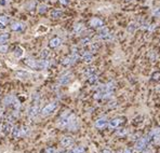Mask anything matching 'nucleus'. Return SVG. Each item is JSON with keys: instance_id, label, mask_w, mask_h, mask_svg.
<instances>
[{"instance_id": "f03ea898", "label": "nucleus", "mask_w": 160, "mask_h": 153, "mask_svg": "<svg viewBox=\"0 0 160 153\" xmlns=\"http://www.w3.org/2000/svg\"><path fill=\"white\" fill-rule=\"evenodd\" d=\"M56 108H57V103L56 101H52L49 105H47L45 108H42L41 110H40V114L42 116H48V115L52 114L54 111L56 110Z\"/></svg>"}, {"instance_id": "5701e85b", "label": "nucleus", "mask_w": 160, "mask_h": 153, "mask_svg": "<svg viewBox=\"0 0 160 153\" xmlns=\"http://www.w3.org/2000/svg\"><path fill=\"white\" fill-rule=\"evenodd\" d=\"M15 100V97L14 96H12V95H9V96H6L4 97V99H3V103L4 105H7V106H11L12 105V103Z\"/></svg>"}, {"instance_id": "c9c22d12", "label": "nucleus", "mask_w": 160, "mask_h": 153, "mask_svg": "<svg viewBox=\"0 0 160 153\" xmlns=\"http://www.w3.org/2000/svg\"><path fill=\"white\" fill-rule=\"evenodd\" d=\"M11 106H12V107H13V108H14V109H15V110H16V109H19V106H21V103H19V100H14V101H13V103H12V105H11Z\"/></svg>"}, {"instance_id": "f257e3e1", "label": "nucleus", "mask_w": 160, "mask_h": 153, "mask_svg": "<svg viewBox=\"0 0 160 153\" xmlns=\"http://www.w3.org/2000/svg\"><path fill=\"white\" fill-rule=\"evenodd\" d=\"M57 126L62 127V128H68V130H77L78 120L72 112L65 111L57 121Z\"/></svg>"}, {"instance_id": "c756f323", "label": "nucleus", "mask_w": 160, "mask_h": 153, "mask_svg": "<svg viewBox=\"0 0 160 153\" xmlns=\"http://www.w3.org/2000/svg\"><path fill=\"white\" fill-rule=\"evenodd\" d=\"M81 44H82V45L91 44V38H90V37H84V38L81 40Z\"/></svg>"}, {"instance_id": "b1692460", "label": "nucleus", "mask_w": 160, "mask_h": 153, "mask_svg": "<svg viewBox=\"0 0 160 153\" xmlns=\"http://www.w3.org/2000/svg\"><path fill=\"white\" fill-rule=\"evenodd\" d=\"M11 134H12V136H13L14 138L19 137V136H21V128H19V127H17V126H14L13 128H12Z\"/></svg>"}, {"instance_id": "6ab92c4d", "label": "nucleus", "mask_w": 160, "mask_h": 153, "mask_svg": "<svg viewBox=\"0 0 160 153\" xmlns=\"http://www.w3.org/2000/svg\"><path fill=\"white\" fill-rule=\"evenodd\" d=\"M94 73H96V68L95 67H88V68H86L83 70L84 78H89V76H92V74H94Z\"/></svg>"}, {"instance_id": "9b49d317", "label": "nucleus", "mask_w": 160, "mask_h": 153, "mask_svg": "<svg viewBox=\"0 0 160 153\" xmlns=\"http://www.w3.org/2000/svg\"><path fill=\"white\" fill-rule=\"evenodd\" d=\"M61 145L64 148H69V147H72L74 145V139L72 137H69V136H65V137L62 138Z\"/></svg>"}, {"instance_id": "dca6fc26", "label": "nucleus", "mask_w": 160, "mask_h": 153, "mask_svg": "<svg viewBox=\"0 0 160 153\" xmlns=\"http://www.w3.org/2000/svg\"><path fill=\"white\" fill-rule=\"evenodd\" d=\"M62 43V40L58 37H55V38L51 39L49 41V46L51 48V49H55V48H57L58 45H61Z\"/></svg>"}, {"instance_id": "7c9ffc66", "label": "nucleus", "mask_w": 160, "mask_h": 153, "mask_svg": "<svg viewBox=\"0 0 160 153\" xmlns=\"http://www.w3.org/2000/svg\"><path fill=\"white\" fill-rule=\"evenodd\" d=\"M128 134V130L127 128H119L118 132H117V135L118 136H126V135Z\"/></svg>"}, {"instance_id": "6e6552de", "label": "nucleus", "mask_w": 160, "mask_h": 153, "mask_svg": "<svg viewBox=\"0 0 160 153\" xmlns=\"http://www.w3.org/2000/svg\"><path fill=\"white\" fill-rule=\"evenodd\" d=\"M89 25L92 28H101L102 26H104V22L101 19H99V17H93V19H90Z\"/></svg>"}, {"instance_id": "423d86ee", "label": "nucleus", "mask_w": 160, "mask_h": 153, "mask_svg": "<svg viewBox=\"0 0 160 153\" xmlns=\"http://www.w3.org/2000/svg\"><path fill=\"white\" fill-rule=\"evenodd\" d=\"M50 63L48 59H40V61H35V66H34V70H45L49 67Z\"/></svg>"}, {"instance_id": "79ce46f5", "label": "nucleus", "mask_w": 160, "mask_h": 153, "mask_svg": "<svg viewBox=\"0 0 160 153\" xmlns=\"http://www.w3.org/2000/svg\"><path fill=\"white\" fill-rule=\"evenodd\" d=\"M8 1L9 0H0V4L1 6H6V4L8 3Z\"/></svg>"}, {"instance_id": "49530a36", "label": "nucleus", "mask_w": 160, "mask_h": 153, "mask_svg": "<svg viewBox=\"0 0 160 153\" xmlns=\"http://www.w3.org/2000/svg\"><path fill=\"white\" fill-rule=\"evenodd\" d=\"M47 1H50V0H47Z\"/></svg>"}, {"instance_id": "20e7f679", "label": "nucleus", "mask_w": 160, "mask_h": 153, "mask_svg": "<svg viewBox=\"0 0 160 153\" xmlns=\"http://www.w3.org/2000/svg\"><path fill=\"white\" fill-rule=\"evenodd\" d=\"M148 143H149V139L147 136H144V137L140 138V139L137 140L136 145H135V151H138V152L144 151V150L148 147Z\"/></svg>"}, {"instance_id": "2f4dec72", "label": "nucleus", "mask_w": 160, "mask_h": 153, "mask_svg": "<svg viewBox=\"0 0 160 153\" xmlns=\"http://www.w3.org/2000/svg\"><path fill=\"white\" fill-rule=\"evenodd\" d=\"M9 51V46L7 44H0V53H7Z\"/></svg>"}, {"instance_id": "393cba45", "label": "nucleus", "mask_w": 160, "mask_h": 153, "mask_svg": "<svg viewBox=\"0 0 160 153\" xmlns=\"http://www.w3.org/2000/svg\"><path fill=\"white\" fill-rule=\"evenodd\" d=\"M9 39H10V34H8V32H4V34H0V43H1V44L7 42Z\"/></svg>"}, {"instance_id": "f704fd0d", "label": "nucleus", "mask_w": 160, "mask_h": 153, "mask_svg": "<svg viewBox=\"0 0 160 153\" xmlns=\"http://www.w3.org/2000/svg\"><path fill=\"white\" fill-rule=\"evenodd\" d=\"M99 44H97V43H92L91 42V52H96V51H97V49H99Z\"/></svg>"}, {"instance_id": "58836bf2", "label": "nucleus", "mask_w": 160, "mask_h": 153, "mask_svg": "<svg viewBox=\"0 0 160 153\" xmlns=\"http://www.w3.org/2000/svg\"><path fill=\"white\" fill-rule=\"evenodd\" d=\"M6 27H7L6 24L2 23V22H0V30H3V29H6Z\"/></svg>"}, {"instance_id": "c03bdc74", "label": "nucleus", "mask_w": 160, "mask_h": 153, "mask_svg": "<svg viewBox=\"0 0 160 153\" xmlns=\"http://www.w3.org/2000/svg\"><path fill=\"white\" fill-rule=\"evenodd\" d=\"M123 153H132V150L131 149H126Z\"/></svg>"}, {"instance_id": "a878e982", "label": "nucleus", "mask_w": 160, "mask_h": 153, "mask_svg": "<svg viewBox=\"0 0 160 153\" xmlns=\"http://www.w3.org/2000/svg\"><path fill=\"white\" fill-rule=\"evenodd\" d=\"M84 152V147L83 145H78L76 148H74L69 151L68 153H83Z\"/></svg>"}, {"instance_id": "c85d7f7f", "label": "nucleus", "mask_w": 160, "mask_h": 153, "mask_svg": "<svg viewBox=\"0 0 160 153\" xmlns=\"http://www.w3.org/2000/svg\"><path fill=\"white\" fill-rule=\"evenodd\" d=\"M48 11V7H47L46 4H39L38 6V12L39 14H45L46 12Z\"/></svg>"}, {"instance_id": "4c0bfd02", "label": "nucleus", "mask_w": 160, "mask_h": 153, "mask_svg": "<svg viewBox=\"0 0 160 153\" xmlns=\"http://www.w3.org/2000/svg\"><path fill=\"white\" fill-rule=\"evenodd\" d=\"M160 72H155L152 74V80H159Z\"/></svg>"}, {"instance_id": "f8f14e48", "label": "nucleus", "mask_w": 160, "mask_h": 153, "mask_svg": "<svg viewBox=\"0 0 160 153\" xmlns=\"http://www.w3.org/2000/svg\"><path fill=\"white\" fill-rule=\"evenodd\" d=\"M123 122L121 119H119V118H115V119L111 120L109 122H108V127L109 128H117V127H119L120 125H121V123Z\"/></svg>"}, {"instance_id": "7ed1b4c3", "label": "nucleus", "mask_w": 160, "mask_h": 153, "mask_svg": "<svg viewBox=\"0 0 160 153\" xmlns=\"http://www.w3.org/2000/svg\"><path fill=\"white\" fill-rule=\"evenodd\" d=\"M78 58H79V55H78V53H77V51H74L72 55L66 56V57H64L63 59H62L61 64H62V66H64V67H68V66L72 65Z\"/></svg>"}, {"instance_id": "aec40b11", "label": "nucleus", "mask_w": 160, "mask_h": 153, "mask_svg": "<svg viewBox=\"0 0 160 153\" xmlns=\"http://www.w3.org/2000/svg\"><path fill=\"white\" fill-rule=\"evenodd\" d=\"M82 61H84V63H91L92 61H93V54L91 53V52H84L83 54H82Z\"/></svg>"}, {"instance_id": "37998d69", "label": "nucleus", "mask_w": 160, "mask_h": 153, "mask_svg": "<svg viewBox=\"0 0 160 153\" xmlns=\"http://www.w3.org/2000/svg\"><path fill=\"white\" fill-rule=\"evenodd\" d=\"M102 153H113L109 149H104L103 151H102Z\"/></svg>"}, {"instance_id": "a211bd4d", "label": "nucleus", "mask_w": 160, "mask_h": 153, "mask_svg": "<svg viewBox=\"0 0 160 153\" xmlns=\"http://www.w3.org/2000/svg\"><path fill=\"white\" fill-rule=\"evenodd\" d=\"M84 30V25L82 23H78L76 25H74V28H72V32L74 34H81L82 31Z\"/></svg>"}, {"instance_id": "39448f33", "label": "nucleus", "mask_w": 160, "mask_h": 153, "mask_svg": "<svg viewBox=\"0 0 160 153\" xmlns=\"http://www.w3.org/2000/svg\"><path fill=\"white\" fill-rule=\"evenodd\" d=\"M97 34L101 39L103 40H108V39L111 38V32L109 30V28L106 26H102L101 28H99V31H97Z\"/></svg>"}, {"instance_id": "4468645a", "label": "nucleus", "mask_w": 160, "mask_h": 153, "mask_svg": "<svg viewBox=\"0 0 160 153\" xmlns=\"http://www.w3.org/2000/svg\"><path fill=\"white\" fill-rule=\"evenodd\" d=\"M15 76H16V78H19V79L26 80V79H28L31 74L29 72H27V71H24V70H19V71H15Z\"/></svg>"}, {"instance_id": "72a5a7b5", "label": "nucleus", "mask_w": 160, "mask_h": 153, "mask_svg": "<svg viewBox=\"0 0 160 153\" xmlns=\"http://www.w3.org/2000/svg\"><path fill=\"white\" fill-rule=\"evenodd\" d=\"M148 57H149V59H150V61H156V58H157V55H156V53H155L154 51H152V52H149V53H148Z\"/></svg>"}, {"instance_id": "1a4fd4ad", "label": "nucleus", "mask_w": 160, "mask_h": 153, "mask_svg": "<svg viewBox=\"0 0 160 153\" xmlns=\"http://www.w3.org/2000/svg\"><path fill=\"white\" fill-rule=\"evenodd\" d=\"M39 111H40L39 103H34V105L28 109V115H29L31 118H35V116L39 113Z\"/></svg>"}, {"instance_id": "ddd939ff", "label": "nucleus", "mask_w": 160, "mask_h": 153, "mask_svg": "<svg viewBox=\"0 0 160 153\" xmlns=\"http://www.w3.org/2000/svg\"><path fill=\"white\" fill-rule=\"evenodd\" d=\"M140 28V23L138 22H131L127 27V31L129 34H133L134 31H136Z\"/></svg>"}, {"instance_id": "cd10ccee", "label": "nucleus", "mask_w": 160, "mask_h": 153, "mask_svg": "<svg viewBox=\"0 0 160 153\" xmlns=\"http://www.w3.org/2000/svg\"><path fill=\"white\" fill-rule=\"evenodd\" d=\"M23 53H24L23 49H22L21 46H17V48L15 49V51H14V56L17 57V58H19L22 55H23Z\"/></svg>"}, {"instance_id": "a18cd8bd", "label": "nucleus", "mask_w": 160, "mask_h": 153, "mask_svg": "<svg viewBox=\"0 0 160 153\" xmlns=\"http://www.w3.org/2000/svg\"><path fill=\"white\" fill-rule=\"evenodd\" d=\"M7 153H15V152H7Z\"/></svg>"}, {"instance_id": "412c9836", "label": "nucleus", "mask_w": 160, "mask_h": 153, "mask_svg": "<svg viewBox=\"0 0 160 153\" xmlns=\"http://www.w3.org/2000/svg\"><path fill=\"white\" fill-rule=\"evenodd\" d=\"M62 16H63V12H62L61 10H52L51 13H50V17L54 19H61Z\"/></svg>"}, {"instance_id": "0eeeda50", "label": "nucleus", "mask_w": 160, "mask_h": 153, "mask_svg": "<svg viewBox=\"0 0 160 153\" xmlns=\"http://www.w3.org/2000/svg\"><path fill=\"white\" fill-rule=\"evenodd\" d=\"M72 74L70 72H67L65 73V74H63V76L58 79V84L60 85H67L72 81Z\"/></svg>"}, {"instance_id": "9d476101", "label": "nucleus", "mask_w": 160, "mask_h": 153, "mask_svg": "<svg viewBox=\"0 0 160 153\" xmlns=\"http://www.w3.org/2000/svg\"><path fill=\"white\" fill-rule=\"evenodd\" d=\"M26 28V25L21 22H15V23H12L11 24V29L13 31H24Z\"/></svg>"}, {"instance_id": "de8ad7c7", "label": "nucleus", "mask_w": 160, "mask_h": 153, "mask_svg": "<svg viewBox=\"0 0 160 153\" xmlns=\"http://www.w3.org/2000/svg\"><path fill=\"white\" fill-rule=\"evenodd\" d=\"M159 145H160V141H159Z\"/></svg>"}, {"instance_id": "4be33fe9", "label": "nucleus", "mask_w": 160, "mask_h": 153, "mask_svg": "<svg viewBox=\"0 0 160 153\" xmlns=\"http://www.w3.org/2000/svg\"><path fill=\"white\" fill-rule=\"evenodd\" d=\"M97 79H99V76H97V73H94V74H92V76H90L89 78H87V81H88L89 84H95L96 82H97Z\"/></svg>"}, {"instance_id": "473e14b6", "label": "nucleus", "mask_w": 160, "mask_h": 153, "mask_svg": "<svg viewBox=\"0 0 160 153\" xmlns=\"http://www.w3.org/2000/svg\"><path fill=\"white\" fill-rule=\"evenodd\" d=\"M35 7H36V1H35V0H33V1L28 2V3L26 4V9H27V10H33Z\"/></svg>"}, {"instance_id": "a19ab883", "label": "nucleus", "mask_w": 160, "mask_h": 153, "mask_svg": "<svg viewBox=\"0 0 160 153\" xmlns=\"http://www.w3.org/2000/svg\"><path fill=\"white\" fill-rule=\"evenodd\" d=\"M47 153H55V150L53 148H48L47 149Z\"/></svg>"}, {"instance_id": "ea45409f", "label": "nucleus", "mask_w": 160, "mask_h": 153, "mask_svg": "<svg viewBox=\"0 0 160 153\" xmlns=\"http://www.w3.org/2000/svg\"><path fill=\"white\" fill-rule=\"evenodd\" d=\"M58 1H60L62 4H64V6H67L69 2V0H58Z\"/></svg>"}, {"instance_id": "bb28decb", "label": "nucleus", "mask_w": 160, "mask_h": 153, "mask_svg": "<svg viewBox=\"0 0 160 153\" xmlns=\"http://www.w3.org/2000/svg\"><path fill=\"white\" fill-rule=\"evenodd\" d=\"M50 55V51L48 49H45V50L41 51V53H40V59H48Z\"/></svg>"}, {"instance_id": "e433bc0d", "label": "nucleus", "mask_w": 160, "mask_h": 153, "mask_svg": "<svg viewBox=\"0 0 160 153\" xmlns=\"http://www.w3.org/2000/svg\"><path fill=\"white\" fill-rule=\"evenodd\" d=\"M0 22H2V23L7 24L9 22V17H8V16H6V15L0 16Z\"/></svg>"}, {"instance_id": "f3484780", "label": "nucleus", "mask_w": 160, "mask_h": 153, "mask_svg": "<svg viewBox=\"0 0 160 153\" xmlns=\"http://www.w3.org/2000/svg\"><path fill=\"white\" fill-rule=\"evenodd\" d=\"M107 124H108V122H107L106 118H101L95 122V127L96 128H104Z\"/></svg>"}, {"instance_id": "2eb2a0df", "label": "nucleus", "mask_w": 160, "mask_h": 153, "mask_svg": "<svg viewBox=\"0 0 160 153\" xmlns=\"http://www.w3.org/2000/svg\"><path fill=\"white\" fill-rule=\"evenodd\" d=\"M12 128H13V126H12L11 122H6L3 125H2L1 130H2V133H3L4 135H9V134H11Z\"/></svg>"}]
</instances>
